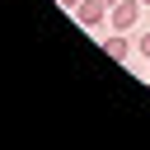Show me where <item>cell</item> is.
<instances>
[{"mask_svg":"<svg viewBox=\"0 0 150 150\" xmlns=\"http://www.w3.org/2000/svg\"><path fill=\"white\" fill-rule=\"evenodd\" d=\"M70 14H75V23H80V28H89V33L108 23V5H103V0H80Z\"/></svg>","mask_w":150,"mask_h":150,"instance_id":"6da1fadb","label":"cell"},{"mask_svg":"<svg viewBox=\"0 0 150 150\" xmlns=\"http://www.w3.org/2000/svg\"><path fill=\"white\" fill-rule=\"evenodd\" d=\"M136 19H141V0H117V5L108 9V28H117V33L136 28Z\"/></svg>","mask_w":150,"mask_h":150,"instance_id":"7a4b0ae2","label":"cell"},{"mask_svg":"<svg viewBox=\"0 0 150 150\" xmlns=\"http://www.w3.org/2000/svg\"><path fill=\"white\" fill-rule=\"evenodd\" d=\"M103 52H108L112 61H127V56H136V42H131V38H122V33L112 28V33L103 38Z\"/></svg>","mask_w":150,"mask_h":150,"instance_id":"3957f363","label":"cell"},{"mask_svg":"<svg viewBox=\"0 0 150 150\" xmlns=\"http://www.w3.org/2000/svg\"><path fill=\"white\" fill-rule=\"evenodd\" d=\"M136 56H145V61H150V33H141V38H136Z\"/></svg>","mask_w":150,"mask_h":150,"instance_id":"277c9868","label":"cell"},{"mask_svg":"<svg viewBox=\"0 0 150 150\" xmlns=\"http://www.w3.org/2000/svg\"><path fill=\"white\" fill-rule=\"evenodd\" d=\"M56 5H61V9H75V5H80V0H56Z\"/></svg>","mask_w":150,"mask_h":150,"instance_id":"5b68a950","label":"cell"},{"mask_svg":"<svg viewBox=\"0 0 150 150\" xmlns=\"http://www.w3.org/2000/svg\"><path fill=\"white\" fill-rule=\"evenodd\" d=\"M103 5H108V9H112V5H117V0H103Z\"/></svg>","mask_w":150,"mask_h":150,"instance_id":"8992f818","label":"cell"},{"mask_svg":"<svg viewBox=\"0 0 150 150\" xmlns=\"http://www.w3.org/2000/svg\"><path fill=\"white\" fill-rule=\"evenodd\" d=\"M145 84H150V66H145Z\"/></svg>","mask_w":150,"mask_h":150,"instance_id":"52a82bcc","label":"cell"},{"mask_svg":"<svg viewBox=\"0 0 150 150\" xmlns=\"http://www.w3.org/2000/svg\"><path fill=\"white\" fill-rule=\"evenodd\" d=\"M141 5H150V0H141Z\"/></svg>","mask_w":150,"mask_h":150,"instance_id":"ba28073f","label":"cell"}]
</instances>
